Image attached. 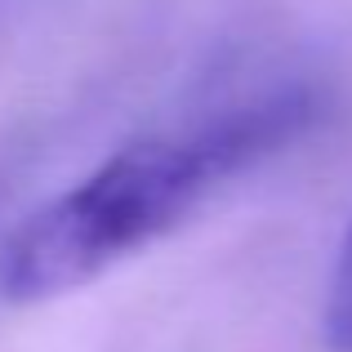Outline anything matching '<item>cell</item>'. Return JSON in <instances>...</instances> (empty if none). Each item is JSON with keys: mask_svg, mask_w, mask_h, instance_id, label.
Wrapping results in <instances>:
<instances>
[{"mask_svg": "<svg viewBox=\"0 0 352 352\" xmlns=\"http://www.w3.org/2000/svg\"><path fill=\"white\" fill-rule=\"evenodd\" d=\"M317 116V85L285 80L116 147L9 232L0 245V299L45 303L98 281L174 232L228 179L308 134Z\"/></svg>", "mask_w": 352, "mask_h": 352, "instance_id": "obj_1", "label": "cell"}, {"mask_svg": "<svg viewBox=\"0 0 352 352\" xmlns=\"http://www.w3.org/2000/svg\"><path fill=\"white\" fill-rule=\"evenodd\" d=\"M326 339L335 352H352V228L344 236L335 263V281H330V299H326Z\"/></svg>", "mask_w": 352, "mask_h": 352, "instance_id": "obj_2", "label": "cell"}]
</instances>
